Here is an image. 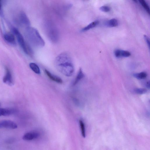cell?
Instances as JSON below:
<instances>
[{
    "instance_id": "cell-21",
    "label": "cell",
    "mask_w": 150,
    "mask_h": 150,
    "mask_svg": "<svg viewBox=\"0 0 150 150\" xmlns=\"http://www.w3.org/2000/svg\"><path fill=\"white\" fill-rule=\"evenodd\" d=\"M100 9L101 11L105 12H108L110 10V7L108 6H106L100 7Z\"/></svg>"
},
{
    "instance_id": "cell-3",
    "label": "cell",
    "mask_w": 150,
    "mask_h": 150,
    "mask_svg": "<svg viewBox=\"0 0 150 150\" xmlns=\"http://www.w3.org/2000/svg\"><path fill=\"white\" fill-rule=\"evenodd\" d=\"M12 31L13 33L16 38L19 45L24 52L27 54L32 56L33 54L32 49L29 44L25 40L21 34L15 28H13Z\"/></svg>"
},
{
    "instance_id": "cell-22",
    "label": "cell",
    "mask_w": 150,
    "mask_h": 150,
    "mask_svg": "<svg viewBox=\"0 0 150 150\" xmlns=\"http://www.w3.org/2000/svg\"><path fill=\"white\" fill-rule=\"evenodd\" d=\"M144 38L146 41V42L147 43L149 47L150 42H149V39L148 37L146 35H144Z\"/></svg>"
},
{
    "instance_id": "cell-24",
    "label": "cell",
    "mask_w": 150,
    "mask_h": 150,
    "mask_svg": "<svg viewBox=\"0 0 150 150\" xmlns=\"http://www.w3.org/2000/svg\"><path fill=\"white\" fill-rule=\"evenodd\" d=\"M2 7V1L0 0V12H1V11Z\"/></svg>"
},
{
    "instance_id": "cell-20",
    "label": "cell",
    "mask_w": 150,
    "mask_h": 150,
    "mask_svg": "<svg viewBox=\"0 0 150 150\" xmlns=\"http://www.w3.org/2000/svg\"><path fill=\"white\" fill-rule=\"evenodd\" d=\"M134 91L136 93L142 94L145 93L147 90L144 88H137L134 90Z\"/></svg>"
},
{
    "instance_id": "cell-17",
    "label": "cell",
    "mask_w": 150,
    "mask_h": 150,
    "mask_svg": "<svg viewBox=\"0 0 150 150\" xmlns=\"http://www.w3.org/2000/svg\"><path fill=\"white\" fill-rule=\"evenodd\" d=\"M79 123L82 135L83 137L85 138L86 137V130L85 125L83 122L81 120H79Z\"/></svg>"
},
{
    "instance_id": "cell-4",
    "label": "cell",
    "mask_w": 150,
    "mask_h": 150,
    "mask_svg": "<svg viewBox=\"0 0 150 150\" xmlns=\"http://www.w3.org/2000/svg\"><path fill=\"white\" fill-rule=\"evenodd\" d=\"M46 26L47 33L49 38L53 42H57L59 35L57 28L51 23H47Z\"/></svg>"
},
{
    "instance_id": "cell-8",
    "label": "cell",
    "mask_w": 150,
    "mask_h": 150,
    "mask_svg": "<svg viewBox=\"0 0 150 150\" xmlns=\"http://www.w3.org/2000/svg\"><path fill=\"white\" fill-rule=\"evenodd\" d=\"M17 110L13 108H0V116H8L15 113Z\"/></svg>"
},
{
    "instance_id": "cell-7",
    "label": "cell",
    "mask_w": 150,
    "mask_h": 150,
    "mask_svg": "<svg viewBox=\"0 0 150 150\" xmlns=\"http://www.w3.org/2000/svg\"><path fill=\"white\" fill-rule=\"evenodd\" d=\"M17 127V124L12 121L5 120L0 121V128H6L14 129Z\"/></svg>"
},
{
    "instance_id": "cell-16",
    "label": "cell",
    "mask_w": 150,
    "mask_h": 150,
    "mask_svg": "<svg viewBox=\"0 0 150 150\" xmlns=\"http://www.w3.org/2000/svg\"><path fill=\"white\" fill-rule=\"evenodd\" d=\"M118 25V21L115 18H112L109 20L106 23V25L109 27H115Z\"/></svg>"
},
{
    "instance_id": "cell-15",
    "label": "cell",
    "mask_w": 150,
    "mask_h": 150,
    "mask_svg": "<svg viewBox=\"0 0 150 150\" xmlns=\"http://www.w3.org/2000/svg\"><path fill=\"white\" fill-rule=\"evenodd\" d=\"M29 67L31 70L37 74H40V70L38 66L34 63H31L29 64Z\"/></svg>"
},
{
    "instance_id": "cell-1",
    "label": "cell",
    "mask_w": 150,
    "mask_h": 150,
    "mask_svg": "<svg viewBox=\"0 0 150 150\" xmlns=\"http://www.w3.org/2000/svg\"><path fill=\"white\" fill-rule=\"evenodd\" d=\"M55 64L58 71L64 75L70 76L74 71V67L71 58L66 53L59 54L55 60Z\"/></svg>"
},
{
    "instance_id": "cell-23",
    "label": "cell",
    "mask_w": 150,
    "mask_h": 150,
    "mask_svg": "<svg viewBox=\"0 0 150 150\" xmlns=\"http://www.w3.org/2000/svg\"><path fill=\"white\" fill-rule=\"evenodd\" d=\"M146 87L149 88H150V82L149 81H147L146 83Z\"/></svg>"
},
{
    "instance_id": "cell-5",
    "label": "cell",
    "mask_w": 150,
    "mask_h": 150,
    "mask_svg": "<svg viewBox=\"0 0 150 150\" xmlns=\"http://www.w3.org/2000/svg\"><path fill=\"white\" fill-rule=\"evenodd\" d=\"M14 20L18 25L21 26H29L30 22L26 14L23 11L19 12L15 16Z\"/></svg>"
},
{
    "instance_id": "cell-14",
    "label": "cell",
    "mask_w": 150,
    "mask_h": 150,
    "mask_svg": "<svg viewBox=\"0 0 150 150\" xmlns=\"http://www.w3.org/2000/svg\"><path fill=\"white\" fill-rule=\"evenodd\" d=\"M84 74L81 68L79 69V71L73 83L74 85H75L83 77Z\"/></svg>"
},
{
    "instance_id": "cell-13",
    "label": "cell",
    "mask_w": 150,
    "mask_h": 150,
    "mask_svg": "<svg viewBox=\"0 0 150 150\" xmlns=\"http://www.w3.org/2000/svg\"><path fill=\"white\" fill-rule=\"evenodd\" d=\"M99 23V21L98 20L93 21L89 24L83 28L82 29L81 31L82 32L86 31L91 28L95 27L97 26Z\"/></svg>"
},
{
    "instance_id": "cell-6",
    "label": "cell",
    "mask_w": 150,
    "mask_h": 150,
    "mask_svg": "<svg viewBox=\"0 0 150 150\" xmlns=\"http://www.w3.org/2000/svg\"><path fill=\"white\" fill-rule=\"evenodd\" d=\"M5 74L3 79L4 83L9 86L14 84V81L12 74L10 70L7 67L5 68Z\"/></svg>"
},
{
    "instance_id": "cell-9",
    "label": "cell",
    "mask_w": 150,
    "mask_h": 150,
    "mask_svg": "<svg viewBox=\"0 0 150 150\" xmlns=\"http://www.w3.org/2000/svg\"><path fill=\"white\" fill-rule=\"evenodd\" d=\"M39 136V134L36 132H31L25 134L23 139L25 140H31L37 138Z\"/></svg>"
},
{
    "instance_id": "cell-19",
    "label": "cell",
    "mask_w": 150,
    "mask_h": 150,
    "mask_svg": "<svg viewBox=\"0 0 150 150\" xmlns=\"http://www.w3.org/2000/svg\"><path fill=\"white\" fill-rule=\"evenodd\" d=\"M139 1L142 6L146 10L147 12L149 14L150 9L149 7L146 2L143 0H140Z\"/></svg>"
},
{
    "instance_id": "cell-10",
    "label": "cell",
    "mask_w": 150,
    "mask_h": 150,
    "mask_svg": "<svg viewBox=\"0 0 150 150\" xmlns=\"http://www.w3.org/2000/svg\"><path fill=\"white\" fill-rule=\"evenodd\" d=\"M4 40L8 43L13 45L16 44L15 37L13 34L10 33H6L4 35Z\"/></svg>"
},
{
    "instance_id": "cell-18",
    "label": "cell",
    "mask_w": 150,
    "mask_h": 150,
    "mask_svg": "<svg viewBox=\"0 0 150 150\" xmlns=\"http://www.w3.org/2000/svg\"><path fill=\"white\" fill-rule=\"evenodd\" d=\"M147 75V74L144 72L134 74L133 75L134 77L138 79H144L146 77Z\"/></svg>"
},
{
    "instance_id": "cell-12",
    "label": "cell",
    "mask_w": 150,
    "mask_h": 150,
    "mask_svg": "<svg viewBox=\"0 0 150 150\" xmlns=\"http://www.w3.org/2000/svg\"><path fill=\"white\" fill-rule=\"evenodd\" d=\"M45 72L48 77L52 81L59 83H62V80L60 78L52 74L48 70L45 69Z\"/></svg>"
},
{
    "instance_id": "cell-11",
    "label": "cell",
    "mask_w": 150,
    "mask_h": 150,
    "mask_svg": "<svg viewBox=\"0 0 150 150\" xmlns=\"http://www.w3.org/2000/svg\"><path fill=\"white\" fill-rule=\"evenodd\" d=\"M114 54L117 57H127L129 56L131 53L127 51L117 49L115 51Z\"/></svg>"
},
{
    "instance_id": "cell-2",
    "label": "cell",
    "mask_w": 150,
    "mask_h": 150,
    "mask_svg": "<svg viewBox=\"0 0 150 150\" xmlns=\"http://www.w3.org/2000/svg\"><path fill=\"white\" fill-rule=\"evenodd\" d=\"M25 34L28 41L32 46L37 48L44 46L45 42L36 28L30 26L27 27Z\"/></svg>"
}]
</instances>
